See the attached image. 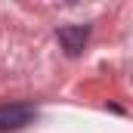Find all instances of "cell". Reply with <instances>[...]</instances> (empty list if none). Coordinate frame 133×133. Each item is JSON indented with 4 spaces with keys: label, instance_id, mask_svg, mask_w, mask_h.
Instances as JSON below:
<instances>
[{
    "label": "cell",
    "instance_id": "cell-1",
    "mask_svg": "<svg viewBox=\"0 0 133 133\" xmlns=\"http://www.w3.org/2000/svg\"><path fill=\"white\" fill-rule=\"evenodd\" d=\"M37 118V108L28 102H12V105H0V133H12L34 124Z\"/></svg>",
    "mask_w": 133,
    "mask_h": 133
},
{
    "label": "cell",
    "instance_id": "cell-2",
    "mask_svg": "<svg viewBox=\"0 0 133 133\" xmlns=\"http://www.w3.org/2000/svg\"><path fill=\"white\" fill-rule=\"evenodd\" d=\"M56 37H59V43L68 56H81L87 40H90V25H65L56 31Z\"/></svg>",
    "mask_w": 133,
    "mask_h": 133
}]
</instances>
